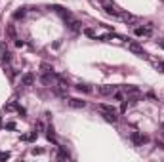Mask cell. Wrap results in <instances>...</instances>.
<instances>
[{"instance_id": "7402d4cb", "label": "cell", "mask_w": 164, "mask_h": 162, "mask_svg": "<svg viewBox=\"0 0 164 162\" xmlns=\"http://www.w3.org/2000/svg\"><path fill=\"white\" fill-rule=\"evenodd\" d=\"M10 158V153H0V160H8Z\"/></svg>"}, {"instance_id": "6da1fadb", "label": "cell", "mask_w": 164, "mask_h": 162, "mask_svg": "<svg viewBox=\"0 0 164 162\" xmlns=\"http://www.w3.org/2000/svg\"><path fill=\"white\" fill-rule=\"evenodd\" d=\"M101 6H103V10L109 14V15H115V17H120V8L113 2V0H101Z\"/></svg>"}, {"instance_id": "277c9868", "label": "cell", "mask_w": 164, "mask_h": 162, "mask_svg": "<svg viewBox=\"0 0 164 162\" xmlns=\"http://www.w3.org/2000/svg\"><path fill=\"white\" fill-rule=\"evenodd\" d=\"M67 105L73 107V109H84V107H86V101L76 99V97H69V99H67Z\"/></svg>"}, {"instance_id": "8fae6325", "label": "cell", "mask_w": 164, "mask_h": 162, "mask_svg": "<svg viewBox=\"0 0 164 162\" xmlns=\"http://www.w3.org/2000/svg\"><path fill=\"white\" fill-rule=\"evenodd\" d=\"M8 36H10V40H17V32H15V27L14 25H8Z\"/></svg>"}, {"instance_id": "7a4b0ae2", "label": "cell", "mask_w": 164, "mask_h": 162, "mask_svg": "<svg viewBox=\"0 0 164 162\" xmlns=\"http://www.w3.org/2000/svg\"><path fill=\"white\" fill-rule=\"evenodd\" d=\"M128 50L130 52H134L136 56H139V57H147V53H145V50L141 48L137 42H128Z\"/></svg>"}, {"instance_id": "7c38bea8", "label": "cell", "mask_w": 164, "mask_h": 162, "mask_svg": "<svg viewBox=\"0 0 164 162\" xmlns=\"http://www.w3.org/2000/svg\"><path fill=\"white\" fill-rule=\"evenodd\" d=\"M124 92H126L128 95H136V93H139V88H136V86H126Z\"/></svg>"}, {"instance_id": "ffe728a7", "label": "cell", "mask_w": 164, "mask_h": 162, "mask_svg": "<svg viewBox=\"0 0 164 162\" xmlns=\"http://www.w3.org/2000/svg\"><path fill=\"white\" fill-rule=\"evenodd\" d=\"M31 153H32V155H44V149H36V147H35Z\"/></svg>"}, {"instance_id": "2e32d148", "label": "cell", "mask_w": 164, "mask_h": 162, "mask_svg": "<svg viewBox=\"0 0 164 162\" xmlns=\"http://www.w3.org/2000/svg\"><path fill=\"white\" fill-rule=\"evenodd\" d=\"M25 14H27V10H25V8H19L17 12L14 14V17H15V19H21V17H25Z\"/></svg>"}, {"instance_id": "d4e9b609", "label": "cell", "mask_w": 164, "mask_h": 162, "mask_svg": "<svg viewBox=\"0 0 164 162\" xmlns=\"http://www.w3.org/2000/svg\"><path fill=\"white\" fill-rule=\"evenodd\" d=\"M157 69H160V71L164 73V63H157Z\"/></svg>"}, {"instance_id": "9c48e42d", "label": "cell", "mask_w": 164, "mask_h": 162, "mask_svg": "<svg viewBox=\"0 0 164 162\" xmlns=\"http://www.w3.org/2000/svg\"><path fill=\"white\" fill-rule=\"evenodd\" d=\"M97 111H99V113H116V109H115L113 105H105V103L97 105Z\"/></svg>"}, {"instance_id": "9a60e30c", "label": "cell", "mask_w": 164, "mask_h": 162, "mask_svg": "<svg viewBox=\"0 0 164 162\" xmlns=\"http://www.w3.org/2000/svg\"><path fill=\"white\" fill-rule=\"evenodd\" d=\"M76 90H78V92H84V93H90V92H92V88H90V86H86V84H78V86H76Z\"/></svg>"}, {"instance_id": "4fadbf2b", "label": "cell", "mask_w": 164, "mask_h": 162, "mask_svg": "<svg viewBox=\"0 0 164 162\" xmlns=\"http://www.w3.org/2000/svg\"><path fill=\"white\" fill-rule=\"evenodd\" d=\"M40 71L42 73H53V67L50 63H40Z\"/></svg>"}, {"instance_id": "5b68a950", "label": "cell", "mask_w": 164, "mask_h": 162, "mask_svg": "<svg viewBox=\"0 0 164 162\" xmlns=\"http://www.w3.org/2000/svg\"><path fill=\"white\" fill-rule=\"evenodd\" d=\"M134 32H136V36H151L153 35V29L151 27H136Z\"/></svg>"}, {"instance_id": "30bf717a", "label": "cell", "mask_w": 164, "mask_h": 162, "mask_svg": "<svg viewBox=\"0 0 164 162\" xmlns=\"http://www.w3.org/2000/svg\"><path fill=\"white\" fill-rule=\"evenodd\" d=\"M0 59H2L4 63H10V61H12V53H10L6 48H2V52H0Z\"/></svg>"}, {"instance_id": "3957f363", "label": "cell", "mask_w": 164, "mask_h": 162, "mask_svg": "<svg viewBox=\"0 0 164 162\" xmlns=\"http://www.w3.org/2000/svg\"><path fill=\"white\" fill-rule=\"evenodd\" d=\"M32 84H35V74H32V73H25L23 77H21V86H23V88H31Z\"/></svg>"}, {"instance_id": "ba28073f", "label": "cell", "mask_w": 164, "mask_h": 162, "mask_svg": "<svg viewBox=\"0 0 164 162\" xmlns=\"http://www.w3.org/2000/svg\"><path fill=\"white\" fill-rule=\"evenodd\" d=\"M130 137H132V141H134L136 145H141V143L147 141V137H145V135H139L137 132H132V135H130Z\"/></svg>"}, {"instance_id": "4316f807", "label": "cell", "mask_w": 164, "mask_h": 162, "mask_svg": "<svg viewBox=\"0 0 164 162\" xmlns=\"http://www.w3.org/2000/svg\"><path fill=\"white\" fill-rule=\"evenodd\" d=\"M162 130H164V122H162Z\"/></svg>"}, {"instance_id": "d6986e66", "label": "cell", "mask_w": 164, "mask_h": 162, "mask_svg": "<svg viewBox=\"0 0 164 162\" xmlns=\"http://www.w3.org/2000/svg\"><path fill=\"white\" fill-rule=\"evenodd\" d=\"M113 95H115V99H116V101H122V99H124V95L120 93V92H115Z\"/></svg>"}, {"instance_id": "8992f818", "label": "cell", "mask_w": 164, "mask_h": 162, "mask_svg": "<svg viewBox=\"0 0 164 162\" xmlns=\"http://www.w3.org/2000/svg\"><path fill=\"white\" fill-rule=\"evenodd\" d=\"M53 80H56V77H53V73H44V74H42V77H40V82L42 84H46V86H53Z\"/></svg>"}, {"instance_id": "e0dca14e", "label": "cell", "mask_w": 164, "mask_h": 162, "mask_svg": "<svg viewBox=\"0 0 164 162\" xmlns=\"http://www.w3.org/2000/svg\"><path fill=\"white\" fill-rule=\"evenodd\" d=\"M71 31H80V23H78V21H74V19H71Z\"/></svg>"}, {"instance_id": "52a82bcc", "label": "cell", "mask_w": 164, "mask_h": 162, "mask_svg": "<svg viewBox=\"0 0 164 162\" xmlns=\"http://www.w3.org/2000/svg\"><path fill=\"white\" fill-rule=\"evenodd\" d=\"M97 93L99 95H113L115 93V86H99V88H97Z\"/></svg>"}, {"instance_id": "5bb4252c", "label": "cell", "mask_w": 164, "mask_h": 162, "mask_svg": "<svg viewBox=\"0 0 164 162\" xmlns=\"http://www.w3.org/2000/svg\"><path fill=\"white\" fill-rule=\"evenodd\" d=\"M57 158H61V160H67L69 158V153L65 151L63 147H59V153H57Z\"/></svg>"}, {"instance_id": "603a6c76", "label": "cell", "mask_w": 164, "mask_h": 162, "mask_svg": "<svg viewBox=\"0 0 164 162\" xmlns=\"http://www.w3.org/2000/svg\"><path fill=\"white\" fill-rule=\"evenodd\" d=\"M126 109H128V101H122V105H120V111H122V113H124Z\"/></svg>"}, {"instance_id": "44dd1931", "label": "cell", "mask_w": 164, "mask_h": 162, "mask_svg": "<svg viewBox=\"0 0 164 162\" xmlns=\"http://www.w3.org/2000/svg\"><path fill=\"white\" fill-rule=\"evenodd\" d=\"M6 130H15V122H8L6 124Z\"/></svg>"}, {"instance_id": "cb8c5ba5", "label": "cell", "mask_w": 164, "mask_h": 162, "mask_svg": "<svg viewBox=\"0 0 164 162\" xmlns=\"http://www.w3.org/2000/svg\"><path fill=\"white\" fill-rule=\"evenodd\" d=\"M15 46H17V48H23L25 42H23V40H15Z\"/></svg>"}, {"instance_id": "484cf974", "label": "cell", "mask_w": 164, "mask_h": 162, "mask_svg": "<svg viewBox=\"0 0 164 162\" xmlns=\"http://www.w3.org/2000/svg\"><path fill=\"white\" fill-rule=\"evenodd\" d=\"M158 46H160V48L164 50V40H160V42H158Z\"/></svg>"}, {"instance_id": "ac0fdd59", "label": "cell", "mask_w": 164, "mask_h": 162, "mask_svg": "<svg viewBox=\"0 0 164 162\" xmlns=\"http://www.w3.org/2000/svg\"><path fill=\"white\" fill-rule=\"evenodd\" d=\"M84 35H86V36H90V38H95V32H94L92 29H84Z\"/></svg>"}]
</instances>
